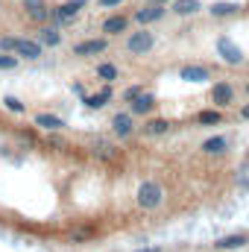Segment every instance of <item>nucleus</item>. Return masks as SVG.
Listing matches in <instances>:
<instances>
[{"instance_id": "29", "label": "nucleus", "mask_w": 249, "mask_h": 252, "mask_svg": "<svg viewBox=\"0 0 249 252\" xmlns=\"http://www.w3.org/2000/svg\"><path fill=\"white\" fill-rule=\"evenodd\" d=\"M241 115H244V118L249 121V106H244V109H241Z\"/></svg>"}, {"instance_id": "13", "label": "nucleus", "mask_w": 249, "mask_h": 252, "mask_svg": "<svg viewBox=\"0 0 249 252\" xmlns=\"http://www.w3.org/2000/svg\"><path fill=\"white\" fill-rule=\"evenodd\" d=\"M35 126H44V129H50V132H56V129H62L64 121L62 118H56V115H35Z\"/></svg>"}, {"instance_id": "24", "label": "nucleus", "mask_w": 249, "mask_h": 252, "mask_svg": "<svg viewBox=\"0 0 249 252\" xmlns=\"http://www.w3.org/2000/svg\"><path fill=\"white\" fill-rule=\"evenodd\" d=\"M199 124H220V112H199Z\"/></svg>"}, {"instance_id": "20", "label": "nucleus", "mask_w": 249, "mask_h": 252, "mask_svg": "<svg viewBox=\"0 0 249 252\" xmlns=\"http://www.w3.org/2000/svg\"><path fill=\"white\" fill-rule=\"evenodd\" d=\"M235 12H238V3H214L211 6V15H217V18L220 15H235Z\"/></svg>"}, {"instance_id": "25", "label": "nucleus", "mask_w": 249, "mask_h": 252, "mask_svg": "<svg viewBox=\"0 0 249 252\" xmlns=\"http://www.w3.org/2000/svg\"><path fill=\"white\" fill-rule=\"evenodd\" d=\"M18 64V59L15 56H0V70H12Z\"/></svg>"}, {"instance_id": "2", "label": "nucleus", "mask_w": 249, "mask_h": 252, "mask_svg": "<svg viewBox=\"0 0 249 252\" xmlns=\"http://www.w3.org/2000/svg\"><path fill=\"white\" fill-rule=\"evenodd\" d=\"M153 44H156V35H153V32H147V30L132 32V35H129V41H126V47H129V53H132V56H144V53H150V50H153Z\"/></svg>"}, {"instance_id": "19", "label": "nucleus", "mask_w": 249, "mask_h": 252, "mask_svg": "<svg viewBox=\"0 0 249 252\" xmlns=\"http://www.w3.org/2000/svg\"><path fill=\"white\" fill-rule=\"evenodd\" d=\"M244 244H247V238H244V235H226L217 247H220V250H238V247H244Z\"/></svg>"}, {"instance_id": "6", "label": "nucleus", "mask_w": 249, "mask_h": 252, "mask_svg": "<svg viewBox=\"0 0 249 252\" xmlns=\"http://www.w3.org/2000/svg\"><path fill=\"white\" fill-rule=\"evenodd\" d=\"M179 79H185V82H205L208 79V70L202 64H185L179 70Z\"/></svg>"}, {"instance_id": "5", "label": "nucleus", "mask_w": 249, "mask_h": 252, "mask_svg": "<svg viewBox=\"0 0 249 252\" xmlns=\"http://www.w3.org/2000/svg\"><path fill=\"white\" fill-rule=\"evenodd\" d=\"M161 15H164L161 3H150V6H144V9L135 12V21H138V24H153V21H158Z\"/></svg>"}, {"instance_id": "4", "label": "nucleus", "mask_w": 249, "mask_h": 252, "mask_svg": "<svg viewBox=\"0 0 249 252\" xmlns=\"http://www.w3.org/2000/svg\"><path fill=\"white\" fill-rule=\"evenodd\" d=\"M15 53L24 56V59H38L41 56V44L30 41V38H15Z\"/></svg>"}, {"instance_id": "27", "label": "nucleus", "mask_w": 249, "mask_h": 252, "mask_svg": "<svg viewBox=\"0 0 249 252\" xmlns=\"http://www.w3.org/2000/svg\"><path fill=\"white\" fill-rule=\"evenodd\" d=\"M0 47H3V50H15V38H3Z\"/></svg>"}, {"instance_id": "12", "label": "nucleus", "mask_w": 249, "mask_h": 252, "mask_svg": "<svg viewBox=\"0 0 249 252\" xmlns=\"http://www.w3.org/2000/svg\"><path fill=\"white\" fill-rule=\"evenodd\" d=\"M202 153H208V156H220V153H226V138L214 135V138L202 141Z\"/></svg>"}, {"instance_id": "22", "label": "nucleus", "mask_w": 249, "mask_h": 252, "mask_svg": "<svg viewBox=\"0 0 249 252\" xmlns=\"http://www.w3.org/2000/svg\"><path fill=\"white\" fill-rule=\"evenodd\" d=\"M97 73H100L103 79H115V76H118V67H115V64H100Z\"/></svg>"}, {"instance_id": "30", "label": "nucleus", "mask_w": 249, "mask_h": 252, "mask_svg": "<svg viewBox=\"0 0 249 252\" xmlns=\"http://www.w3.org/2000/svg\"><path fill=\"white\" fill-rule=\"evenodd\" d=\"M153 3H167V0H153Z\"/></svg>"}, {"instance_id": "10", "label": "nucleus", "mask_w": 249, "mask_h": 252, "mask_svg": "<svg viewBox=\"0 0 249 252\" xmlns=\"http://www.w3.org/2000/svg\"><path fill=\"white\" fill-rule=\"evenodd\" d=\"M126 27H129V21H126L124 15H112V18H106V24H103V32H109V35H118V32H124Z\"/></svg>"}, {"instance_id": "9", "label": "nucleus", "mask_w": 249, "mask_h": 252, "mask_svg": "<svg viewBox=\"0 0 249 252\" xmlns=\"http://www.w3.org/2000/svg\"><path fill=\"white\" fill-rule=\"evenodd\" d=\"M232 97H235V91H232V85H226V82H220V85H214V88H211V100H214L217 106L232 103Z\"/></svg>"}, {"instance_id": "26", "label": "nucleus", "mask_w": 249, "mask_h": 252, "mask_svg": "<svg viewBox=\"0 0 249 252\" xmlns=\"http://www.w3.org/2000/svg\"><path fill=\"white\" fill-rule=\"evenodd\" d=\"M138 94H144V91H141V88H138V85H132V88H126V100H129V103H132V100H135V97H138Z\"/></svg>"}, {"instance_id": "28", "label": "nucleus", "mask_w": 249, "mask_h": 252, "mask_svg": "<svg viewBox=\"0 0 249 252\" xmlns=\"http://www.w3.org/2000/svg\"><path fill=\"white\" fill-rule=\"evenodd\" d=\"M121 3H124V0H100V6H106V9H109V6H121Z\"/></svg>"}, {"instance_id": "1", "label": "nucleus", "mask_w": 249, "mask_h": 252, "mask_svg": "<svg viewBox=\"0 0 249 252\" xmlns=\"http://www.w3.org/2000/svg\"><path fill=\"white\" fill-rule=\"evenodd\" d=\"M161 199H164V190L158 182H144L138 188V205L141 208H156V205H161Z\"/></svg>"}, {"instance_id": "23", "label": "nucleus", "mask_w": 249, "mask_h": 252, "mask_svg": "<svg viewBox=\"0 0 249 252\" xmlns=\"http://www.w3.org/2000/svg\"><path fill=\"white\" fill-rule=\"evenodd\" d=\"M3 103H6V109H9V112H15V115H21V112H24V103H21L18 97H6Z\"/></svg>"}, {"instance_id": "18", "label": "nucleus", "mask_w": 249, "mask_h": 252, "mask_svg": "<svg viewBox=\"0 0 249 252\" xmlns=\"http://www.w3.org/2000/svg\"><path fill=\"white\" fill-rule=\"evenodd\" d=\"M38 38H41V44H47V47H56V44L62 41V35H59L56 30H50V27H44V30L38 32Z\"/></svg>"}, {"instance_id": "7", "label": "nucleus", "mask_w": 249, "mask_h": 252, "mask_svg": "<svg viewBox=\"0 0 249 252\" xmlns=\"http://www.w3.org/2000/svg\"><path fill=\"white\" fill-rule=\"evenodd\" d=\"M106 50V41L103 38H94V41H79L76 47H73V53L76 56H94V53H103Z\"/></svg>"}, {"instance_id": "17", "label": "nucleus", "mask_w": 249, "mask_h": 252, "mask_svg": "<svg viewBox=\"0 0 249 252\" xmlns=\"http://www.w3.org/2000/svg\"><path fill=\"white\" fill-rule=\"evenodd\" d=\"M196 9H202L199 0H176V3H173V12H176V15H193Z\"/></svg>"}, {"instance_id": "16", "label": "nucleus", "mask_w": 249, "mask_h": 252, "mask_svg": "<svg viewBox=\"0 0 249 252\" xmlns=\"http://www.w3.org/2000/svg\"><path fill=\"white\" fill-rule=\"evenodd\" d=\"M112 100V88H103L100 94H94V97H85V106L88 109H100V106H106Z\"/></svg>"}, {"instance_id": "8", "label": "nucleus", "mask_w": 249, "mask_h": 252, "mask_svg": "<svg viewBox=\"0 0 249 252\" xmlns=\"http://www.w3.org/2000/svg\"><path fill=\"white\" fill-rule=\"evenodd\" d=\"M156 109V97L153 94H138L132 100V115H150Z\"/></svg>"}, {"instance_id": "21", "label": "nucleus", "mask_w": 249, "mask_h": 252, "mask_svg": "<svg viewBox=\"0 0 249 252\" xmlns=\"http://www.w3.org/2000/svg\"><path fill=\"white\" fill-rule=\"evenodd\" d=\"M167 121H164V118H158V121H150V124H147V135H164V132H167Z\"/></svg>"}, {"instance_id": "14", "label": "nucleus", "mask_w": 249, "mask_h": 252, "mask_svg": "<svg viewBox=\"0 0 249 252\" xmlns=\"http://www.w3.org/2000/svg\"><path fill=\"white\" fill-rule=\"evenodd\" d=\"M24 6H27V12H30V18H32V21H44V18H47L44 0H24Z\"/></svg>"}, {"instance_id": "15", "label": "nucleus", "mask_w": 249, "mask_h": 252, "mask_svg": "<svg viewBox=\"0 0 249 252\" xmlns=\"http://www.w3.org/2000/svg\"><path fill=\"white\" fill-rule=\"evenodd\" d=\"M112 126H115V132H118L121 138H126V135H132V118H129V115H115V121H112Z\"/></svg>"}, {"instance_id": "3", "label": "nucleus", "mask_w": 249, "mask_h": 252, "mask_svg": "<svg viewBox=\"0 0 249 252\" xmlns=\"http://www.w3.org/2000/svg\"><path fill=\"white\" fill-rule=\"evenodd\" d=\"M217 53H220V59L223 62H229V64H241L244 62V50L232 41V38H217Z\"/></svg>"}, {"instance_id": "31", "label": "nucleus", "mask_w": 249, "mask_h": 252, "mask_svg": "<svg viewBox=\"0 0 249 252\" xmlns=\"http://www.w3.org/2000/svg\"><path fill=\"white\" fill-rule=\"evenodd\" d=\"M247 94H249V82H247Z\"/></svg>"}, {"instance_id": "11", "label": "nucleus", "mask_w": 249, "mask_h": 252, "mask_svg": "<svg viewBox=\"0 0 249 252\" xmlns=\"http://www.w3.org/2000/svg\"><path fill=\"white\" fill-rule=\"evenodd\" d=\"M79 9H85V0H67V3H62V6H59L56 18H59V21H67V18H73Z\"/></svg>"}]
</instances>
